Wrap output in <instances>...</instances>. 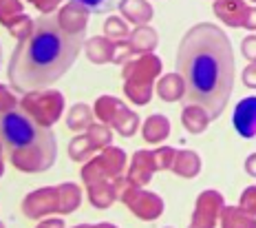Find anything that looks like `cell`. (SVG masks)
Returning a JSON list of instances; mask_svg holds the SVG:
<instances>
[{"label": "cell", "instance_id": "obj_20", "mask_svg": "<svg viewBox=\"0 0 256 228\" xmlns=\"http://www.w3.org/2000/svg\"><path fill=\"white\" fill-rule=\"evenodd\" d=\"M218 224L221 228H256V217L243 210L241 206H223Z\"/></svg>", "mask_w": 256, "mask_h": 228}, {"label": "cell", "instance_id": "obj_22", "mask_svg": "<svg viewBox=\"0 0 256 228\" xmlns=\"http://www.w3.org/2000/svg\"><path fill=\"white\" fill-rule=\"evenodd\" d=\"M157 93L164 102H179L186 95V87L179 73H166L162 80L157 82Z\"/></svg>", "mask_w": 256, "mask_h": 228}, {"label": "cell", "instance_id": "obj_6", "mask_svg": "<svg viewBox=\"0 0 256 228\" xmlns=\"http://www.w3.org/2000/svg\"><path fill=\"white\" fill-rule=\"evenodd\" d=\"M93 113L102 124L113 126L120 135L130 137L137 133V126H140L137 113L128 109L122 100L113 98V95H100V98L95 100Z\"/></svg>", "mask_w": 256, "mask_h": 228}, {"label": "cell", "instance_id": "obj_23", "mask_svg": "<svg viewBox=\"0 0 256 228\" xmlns=\"http://www.w3.org/2000/svg\"><path fill=\"white\" fill-rule=\"evenodd\" d=\"M181 122H184V126L190 133L199 135V133H204L208 129V124H210V115L201 107H196V104H186L184 111H181Z\"/></svg>", "mask_w": 256, "mask_h": 228}, {"label": "cell", "instance_id": "obj_29", "mask_svg": "<svg viewBox=\"0 0 256 228\" xmlns=\"http://www.w3.org/2000/svg\"><path fill=\"white\" fill-rule=\"evenodd\" d=\"M22 9L24 7L20 0H0V23H2L4 27H9L16 18L22 16Z\"/></svg>", "mask_w": 256, "mask_h": 228}, {"label": "cell", "instance_id": "obj_40", "mask_svg": "<svg viewBox=\"0 0 256 228\" xmlns=\"http://www.w3.org/2000/svg\"><path fill=\"white\" fill-rule=\"evenodd\" d=\"M245 171H248V175L256 177V153H252V155L245 160Z\"/></svg>", "mask_w": 256, "mask_h": 228}, {"label": "cell", "instance_id": "obj_44", "mask_svg": "<svg viewBox=\"0 0 256 228\" xmlns=\"http://www.w3.org/2000/svg\"><path fill=\"white\" fill-rule=\"evenodd\" d=\"M0 62H2V47H0Z\"/></svg>", "mask_w": 256, "mask_h": 228}, {"label": "cell", "instance_id": "obj_19", "mask_svg": "<svg viewBox=\"0 0 256 228\" xmlns=\"http://www.w3.org/2000/svg\"><path fill=\"white\" fill-rule=\"evenodd\" d=\"M170 171L177 173L179 177L192 179V177H196V175L201 173V157L196 155L194 151H174Z\"/></svg>", "mask_w": 256, "mask_h": 228}, {"label": "cell", "instance_id": "obj_24", "mask_svg": "<svg viewBox=\"0 0 256 228\" xmlns=\"http://www.w3.org/2000/svg\"><path fill=\"white\" fill-rule=\"evenodd\" d=\"M93 122H95V113L86 104H73L66 115V126L71 131H86Z\"/></svg>", "mask_w": 256, "mask_h": 228}, {"label": "cell", "instance_id": "obj_17", "mask_svg": "<svg viewBox=\"0 0 256 228\" xmlns=\"http://www.w3.org/2000/svg\"><path fill=\"white\" fill-rule=\"evenodd\" d=\"M157 42H159L157 31L152 27H148V25H142V27H137L135 31H130L126 45H128V51H130V54L146 56V54H152Z\"/></svg>", "mask_w": 256, "mask_h": 228}, {"label": "cell", "instance_id": "obj_13", "mask_svg": "<svg viewBox=\"0 0 256 228\" xmlns=\"http://www.w3.org/2000/svg\"><path fill=\"white\" fill-rule=\"evenodd\" d=\"M154 171V160H152V151H137L132 155V162H130V168H128V175L126 179L132 184V186H146L148 182L152 179Z\"/></svg>", "mask_w": 256, "mask_h": 228}, {"label": "cell", "instance_id": "obj_47", "mask_svg": "<svg viewBox=\"0 0 256 228\" xmlns=\"http://www.w3.org/2000/svg\"><path fill=\"white\" fill-rule=\"evenodd\" d=\"M252 3H256V0H252Z\"/></svg>", "mask_w": 256, "mask_h": 228}, {"label": "cell", "instance_id": "obj_12", "mask_svg": "<svg viewBox=\"0 0 256 228\" xmlns=\"http://www.w3.org/2000/svg\"><path fill=\"white\" fill-rule=\"evenodd\" d=\"M234 129L236 133L245 137V140H252L256 137V95L252 98H243L241 102L234 109Z\"/></svg>", "mask_w": 256, "mask_h": 228}, {"label": "cell", "instance_id": "obj_9", "mask_svg": "<svg viewBox=\"0 0 256 228\" xmlns=\"http://www.w3.org/2000/svg\"><path fill=\"white\" fill-rule=\"evenodd\" d=\"M22 213L29 219H40L44 215L60 213L62 215V197L60 186H46L29 193L22 199Z\"/></svg>", "mask_w": 256, "mask_h": 228}, {"label": "cell", "instance_id": "obj_36", "mask_svg": "<svg viewBox=\"0 0 256 228\" xmlns=\"http://www.w3.org/2000/svg\"><path fill=\"white\" fill-rule=\"evenodd\" d=\"M243 84L250 89H256V62H252V65L245 67L243 71Z\"/></svg>", "mask_w": 256, "mask_h": 228}, {"label": "cell", "instance_id": "obj_11", "mask_svg": "<svg viewBox=\"0 0 256 228\" xmlns=\"http://www.w3.org/2000/svg\"><path fill=\"white\" fill-rule=\"evenodd\" d=\"M58 25L66 31V34H86L88 27V9L80 3H68L58 12Z\"/></svg>", "mask_w": 256, "mask_h": 228}, {"label": "cell", "instance_id": "obj_35", "mask_svg": "<svg viewBox=\"0 0 256 228\" xmlns=\"http://www.w3.org/2000/svg\"><path fill=\"white\" fill-rule=\"evenodd\" d=\"M241 51L250 62H256V36H248V38L241 42Z\"/></svg>", "mask_w": 256, "mask_h": 228}, {"label": "cell", "instance_id": "obj_42", "mask_svg": "<svg viewBox=\"0 0 256 228\" xmlns=\"http://www.w3.org/2000/svg\"><path fill=\"white\" fill-rule=\"evenodd\" d=\"M90 228H117L115 224H95V226H90Z\"/></svg>", "mask_w": 256, "mask_h": 228}, {"label": "cell", "instance_id": "obj_14", "mask_svg": "<svg viewBox=\"0 0 256 228\" xmlns=\"http://www.w3.org/2000/svg\"><path fill=\"white\" fill-rule=\"evenodd\" d=\"M124 182V177L117 179H102L88 186V199L95 208H108L115 204V199H120V186Z\"/></svg>", "mask_w": 256, "mask_h": 228}, {"label": "cell", "instance_id": "obj_18", "mask_svg": "<svg viewBox=\"0 0 256 228\" xmlns=\"http://www.w3.org/2000/svg\"><path fill=\"white\" fill-rule=\"evenodd\" d=\"M117 9H120L122 16H124L128 23L137 25V27L148 25L152 20V7L146 0H122Z\"/></svg>", "mask_w": 256, "mask_h": 228}, {"label": "cell", "instance_id": "obj_3", "mask_svg": "<svg viewBox=\"0 0 256 228\" xmlns=\"http://www.w3.org/2000/svg\"><path fill=\"white\" fill-rule=\"evenodd\" d=\"M0 146L4 157L22 173H44L58 160L56 133L20 107L0 111Z\"/></svg>", "mask_w": 256, "mask_h": 228}, {"label": "cell", "instance_id": "obj_8", "mask_svg": "<svg viewBox=\"0 0 256 228\" xmlns=\"http://www.w3.org/2000/svg\"><path fill=\"white\" fill-rule=\"evenodd\" d=\"M120 199H122V204L128 206V210H130L132 215L140 217L144 221H152V219H157V217H162L164 208H166L164 199L159 197L157 193L144 190L140 186H132L126 177L120 186Z\"/></svg>", "mask_w": 256, "mask_h": 228}, {"label": "cell", "instance_id": "obj_34", "mask_svg": "<svg viewBox=\"0 0 256 228\" xmlns=\"http://www.w3.org/2000/svg\"><path fill=\"white\" fill-rule=\"evenodd\" d=\"M16 107H20L18 98H16L4 84H0V111H12Z\"/></svg>", "mask_w": 256, "mask_h": 228}, {"label": "cell", "instance_id": "obj_1", "mask_svg": "<svg viewBox=\"0 0 256 228\" xmlns=\"http://www.w3.org/2000/svg\"><path fill=\"white\" fill-rule=\"evenodd\" d=\"M177 73L188 104H196L216 120L234 89V51L230 38L212 23H196L177 47Z\"/></svg>", "mask_w": 256, "mask_h": 228}, {"label": "cell", "instance_id": "obj_2", "mask_svg": "<svg viewBox=\"0 0 256 228\" xmlns=\"http://www.w3.org/2000/svg\"><path fill=\"white\" fill-rule=\"evenodd\" d=\"M84 42V34H66L56 16H40L34 20V31L12 54L7 67L12 87L20 93L46 89L73 67Z\"/></svg>", "mask_w": 256, "mask_h": 228}, {"label": "cell", "instance_id": "obj_39", "mask_svg": "<svg viewBox=\"0 0 256 228\" xmlns=\"http://www.w3.org/2000/svg\"><path fill=\"white\" fill-rule=\"evenodd\" d=\"M36 228H64V221L60 219V217H49V219L40 221Z\"/></svg>", "mask_w": 256, "mask_h": 228}, {"label": "cell", "instance_id": "obj_32", "mask_svg": "<svg viewBox=\"0 0 256 228\" xmlns=\"http://www.w3.org/2000/svg\"><path fill=\"white\" fill-rule=\"evenodd\" d=\"M172 157H174L172 146H159L157 151H152V160H154L157 171H170V166H172Z\"/></svg>", "mask_w": 256, "mask_h": 228}, {"label": "cell", "instance_id": "obj_27", "mask_svg": "<svg viewBox=\"0 0 256 228\" xmlns=\"http://www.w3.org/2000/svg\"><path fill=\"white\" fill-rule=\"evenodd\" d=\"M104 36L108 40L113 42H126L128 36H130V29H128V25L124 23V18H117V16H110V18H106L104 23Z\"/></svg>", "mask_w": 256, "mask_h": 228}, {"label": "cell", "instance_id": "obj_46", "mask_svg": "<svg viewBox=\"0 0 256 228\" xmlns=\"http://www.w3.org/2000/svg\"><path fill=\"white\" fill-rule=\"evenodd\" d=\"M29 3H31V5H34V0H29Z\"/></svg>", "mask_w": 256, "mask_h": 228}, {"label": "cell", "instance_id": "obj_7", "mask_svg": "<svg viewBox=\"0 0 256 228\" xmlns=\"http://www.w3.org/2000/svg\"><path fill=\"white\" fill-rule=\"evenodd\" d=\"M126 168V153L117 146H106L102 148L98 157L88 160L82 166V182L90 186L95 182H102V179H117L122 177Z\"/></svg>", "mask_w": 256, "mask_h": 228}, {"label": "cell", "instance_id": "obj_10", "mask_svg": "<svg viewBox=\"0 0 256 228\" xmlns=\"http://www.w3.org/2000/svg\"><path fill=\"white\" fill-rule=\"evenodd\" d=\"M223 206H226V201H223V195L218 190H204L196 197L190 228H214L218 224Z\"/></svg>", "mask_w": 256, "mask_h": 228}, {"label": "cell", "instance_id": "obj_15", "mask_svg": "<svg viewBox=\"0 0 256 228\" xmlns=\"http://www.w3.org/2000/svg\"><path fill=\"white\" fill-rule=\"evenodd\" d=\"M248 5L243 0H214V14L223 25L234 29H241L248 16Z\"/></svg>", "mask_w": 256, "mask_h": 228}, {"label": "cell", "instance_id": "obj_5", "mask_svg": "<svg viewBox=\"0 0 256 228\" xmlns=\"http://www.w3.org/2000/svg\"><path fill=\"white\" fill-rule=\"evenodd\" d=\"M20 109L26 115H31L38 124L51 126L62 118L64 111V95L56 89H40V91H29L20 100Z\"/></svg>", "mask_w": 256, "mask_h": 228}, {"label": "cell", "instance_id": "obj_33", "mask_svg": "<svg viewBox=\"0 0 256 228\" xmlns=\"http://www.w3.org/2000/svg\"><path fill=\"white\" fill-rule=\"evenodd\" d=\"M238 204H241L243 210H248L250 215L256 217V186H248V188H245L241 193V201H238Z\"/></svg>", "mask_w": 256, "mask_h": 228}, {"label": "cell", "instance_id": "obj_28", "mask_svg": "<svg viewBox=\"0 0 256 228\" xmlns=\"http://www.w3.org/2000/svg\"><path fill=\"white\" fill-rule=\"evenodd\" d=\"M95 153V146L88 142L86 135H78L71 140V144H68V157H71L73 162H86L90 155Z\"/></svg>", "mask_w": 256, "mask_h": 228}, {"label": "cell", "instance_id": "obj_25", "mask_svg": "<svg viewBox=\"0 0 256 228\" xmlns=\"http://www.w3.org/2000/svg\"><path fill=\"white\" fill-rule=\"evenodd\" d=\"M60 197H62V215H68L73 210H78L80 204H82V190H80L78 184L64 182L60 184Z\"/></svg>", "mask_w": 256, "mask_h": 228}, {"label": "cell", "instance_id": "obj_30", "mask_svg": "<svg viewBox=\"0 0 256 228\" xmlns=\"http://www.w3.org/2000/svg\"><path fill=\"white\" fill-rule=\"evenodd\" d=\"M7 29H9V34H12L14 38L20 42V40H24L26 36L31 34V31H34V18H29L26 14H22L20 18H16Z\"/></svg>", "mask_w": 256, "mask_h": 228}, {"label": "cell", "instance_id": "obj_31", "mask_svg": "<svg viewBox=\"0 0 256 228\" xmlns=\"http://www.w3.org/2000/svg\"><path fill=\"white\" fill-rule=\"evenodd\" d=\"M73 3L84 5L88 9V14H108L120 7L122 0H73Z\"/></svg>", "mask_w": 256, "mask_h": 228}, {"label": "cell", "instance_id": "obj_4", "mask_svg": "<svg viewBox=\"0 0 256 228\" xmlns=\"http://www.w3.org/2000/svg\"><path fill=\"white\" fill-rule=\"evenodd\" d=\"M164 69V62L159 56L146 54V56H137L124 62L122 69V78H124V93L137 107L150 102L152 98V87L154 80L159 78Z\"/></svg>", "mask_w": 256, "mask_h": 228}, {"label": "cell", "instance_id": "obj_21", "mask_svg": "<svg viewBox=\"0 0 256 228\" xmlns=\"http://www.w3.org/2000/svg\"><path fill=\"white\" fill-rule=\"evenodd\" d=\"M142 131H144V140H146L148 144H159V142H164L170 135V122L166 115L152 113L150 118L144 122Z\"/></svg>", "mask_w": 256, "mask_h": 228}, {"label": "cell", "instance_id": "obj_16", "mask_svg": "<svg viewBox=\"0 0 256 228\" xmlns=\"http://www.w3.org/2000/svg\"><path fill=\"white\" fill-rule=\"evenodd\" d=\"M117 42L108 40L106 36H93L84 42V51L86 58L93 65H106V62H113L117 56Z\"/></svg>", "mask_w": 256, "mask_h": 228}, {"label": "cell", "instance_id": "obj_26", "mask_svg": "<svg viewBox=\"0 0 256 228\" xmlns=\"http://www.w3.org/2000/svg\"><path fill=\"white\" fill-rule=\"evenodd\" d=\"M88 137V142L95 146V151H102V148L110 146V142H113V133H110V126L102 124V122H93V124L86 129V133H84Z\"/></svg>", "mask_w": 256, "mask_h": 228}, {"label": "cell", "instance_id": "obj_37", "mask_svg": "<svg viewBox=\"0 0 256 228\" xmlns=\"http://www.w3.org/2000/svg\"><path fill=\"white\" fill-rule=\"evenodd\" d=\"M60 3H62V0H34V5L40 9L42 14H51L53 9L60 7Z\"/></svg>", "mask_w": 256, "mask_h": 228}, {"label": "cell", "instance_id": "obj_38", "mask_svg": "<svg viewBox=\"0 0 256 228\" xmlns=\"http://www.w3.org/2000/svg\"><path fill=\"white\" fill-rule=\"evenodd\" d=\"M243 27H245V29L256 31V7H250V9H248V16H245Z\"/></svg>", "mask_w": 256, "mask_h": 228}, {"label": "cell", "instance_id": "obj_43", "mask_svg": "<svg viewBox=\"0 0 256 228\" xmlns=\"http://www.w3.org/2000/svg\"><path fill=\"white\" fill-rule=\"evenodd\" d=\"M73 228H90L88 224H80V226H73Z\"/></svg>", "mask_w": 256, "mask_h": 228}, {"label": "cell", "instance_id": "obj_45", "mask_svg": "<svg viewBox=\"0 0 256 228\" xmlns=\"http://www.w3.org/2000/svg\"><path fill=\"white\" fill-rule=\"evenodd\" d=\"M0 228H7V226H4V224H2V221H0Z\"/></svg>", "mask_w": 256, "mask_h": 228}, {"label": "cell", "instance_id": "obj_41", "mask_svg": "<svg viewBox=\"0 0 256 228\" xmlns=\"http://www.w3.org/2000/svg\"><path fill=\"white\" fill-rule=\"evenodd\" d=\"M4 175V153H2V146H0V177Z\"/></svg>", "mask_w": 256, "mask_h": 228}]
</instances>
